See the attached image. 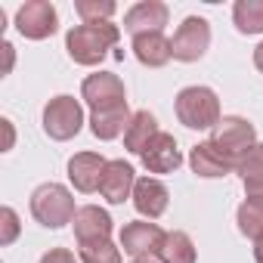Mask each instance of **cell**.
<instances>
[{"instance_id": "6da1fadb", "label": "cell", "mask_w": 263, "mask_h": 263, "mask_svg": "<svg viewBox=\"0 0 263 263\" xmlns=\"http://www.w3.org/2000/svg\"><path fill=\"white\" fill-rule=\"evenodd\" d=\"M121 41V28L111 22H81L65 34V50L71 56V62L78 65H99L108 50H115Z\"/></svg>"}, {"instance_id": "7a4b0ae2", "label": "cell", "mask_w": 263, "mask_h": 263, "mask_svg": "<svg viewBox=\"0 0 263 263\" xmlns=\"http://www.w3.org/2000/svg\"><path fill=\"white\" fill-rule=\"evenodd\" d=\"M174 111L189 130H214L220 124V99L211 87H183L174 99Z\"/></svg>"}, {"instance_id": "3957f363", "label": "cell", "mask_w": 263, "mask_h": 263, "mask_svg": "<svg viewBox=\"0 0 263 263\" xmlns=\"http://www.w3.org/2000/svg\"><path fill=\"white\" fill-rule=\"evenodd\" d=\"M74 214H78L74 195L62 183H44L31 192V217L44 229H62L74 223Z\"/></svg>"}, {"instance_id": "277c9868", "label": "cell", "mask_w": 263, "mask_h": 263, "mask_svg": "<svg viewBox=\"0 0 263 263\" xmlns=\"http://www.w3.org/2000/svg\"><path fill=\"white\" fill-rule=\"evenodd\" d=\"M81 127H84V108L74 96L59 93L44 105V134L50 140H56V143L74 140L81 134Z\"/></svg>"}, {"instance_id": "5b68a950", "label": "cell", "mask_w": 263, "mask_h": 263, "mask_svg": "<svg viewBox=\"0 0 263 263\" xmlns=\"http://www.w3.org/2000/svg\"><path fill=\"white\" fill-rule=\"evenodd\" d=\"M211 143H214L217 149H223L229 158L241 161V158L257 146V130H254V124H251L248 118H241V115H226V118H220V124L211 130Z\"/></svg>"}, {"instance_id": "8992f818", "label": "cell", "mask_w": 263, "mask_h": 263, "mask_svg": "<svg viewBox=\"0 0 263 263\" xmlns=\"http://www.w3.org/2000/svg\"><path fill=\"white\" fill-rule=\"evenodd\" d=\"M81 99L90 105V111H108L127 105V90L115 71H93L81 84Z\"/></svg>"}, {"instance_id": "52a82bcc", "label": "cell", "mask_w": 263, "mask_h": 263, "mask_svg": "<svg viewBox=\"0 0 263 263\" xmlns=\"http://www.w3.org/2000/svg\"><path fill=\"white\" fill-rule=\"evenodd\" d=\"M164 238H167V232L158 223H152V220H134V223H124L121 226L118 245L124 248V254H130L134 260H146V257L161 254Z\"/></svg>"}, {"instance_id": "ba28073f", "label": "cell", "mask_w": 263, "mask_h": 263, "mask_svg": "<svg viewBox=\"0 0 263 263\" xmlns=\"http://www.w3.org/2000/svg\"><path fill=\"white\" fill-rule=\"evenodd\" d=\"M59 28V13L50 0H25L16 10V31L28 41H47Z\"/></svg>"}, {"instance_id": "9c48e42d", "label": "cell", "mask_w": 263, "mask_h": 263, "mask_svg": "<svg viewBox=\"0 0 263 263\" xmlns=\"http://www.w3.org/2000/svg\"><path fill=\"white\" fill-rule=\"evenodd\" d=\"M211 47V22L201 16L183 19L174 34V59L177 62H198Z\"/></svg>"}, {"instance_id": "30bf717a", "label": "cell", "mask_w": 263, "mask_h": 263, "mask_svg": "<svg viewBox=\"0 0 263 263\" xmlns=\"http://www.w3.org/2000/svg\"><path fill=\"white\" fill-rule=\"evenodd\" d=\"M171 19V10L161 0H140L124 13V31L130 37H140V34H164V25Z\"/></svg>"}, {"instance_id": "8fae6325", "label": "cell", "mask_w": 263, "mask_h": 263, "mask_svg": "<svg viewBox=\"0 0 263 263\" xmlns=\"http://www.w3.org/2000/svg\"><path fill=\"white\" fill-rule=\"evenodd\" d=\"M189 167H192V174L201 177V180H220V177L232 174V171L238 167V161L229 158L223 149H217L211 140H204V143L192 146V152H189Z\"/></svg>"}, {"instance_id": "7c38bea8", "label": "cell", "mask_w": 263, "mask_h": 263, "mask_svg": "<svg viewBox=\"0 0 263 263\" xmlns=\"http://www.w3.org/2000/svg\"><path fill=\"white\" fill-rule=\"evenodd\" d=\"M134 186H137V171L134 164H127L124 158H115L105 164L102 183H99V195L108 204H124L127 198H134Z\"/></svg>"}, {"instance_id": "4fadbf2b", "label": "cell", "mask_w": 263, "mask_h": 263, "mask_svg": "<svg viewBox=\"0 0 263 263\" xmlns=\"http://www.w3.org/2000/svg\"><path fill=\"white\" fill-rule=\"evenodd\" d=\"M74 238L78 245H93V241H108L111 238V217L99 204H84L74 214Z\"/></svg>"}, {"instance_id": "5bb4252c", "label": "cell", "mask_w": 263, "mask_h": 263, "mask_svg": "<svg viewBox=\"0 0 263 263\" xmlns=\"http://www.w3.org/2000/svg\"><path fill=\"white\" fill-rule=\"evenodd\" d=\"M140 161H143V167H146L149 174H174V171L183 164V155H180L177 140L161 130V134L146 146V152L140 155Z\"/></svg>"}, {"instance_id": "9a60e30c", "label": "cell", "mask_w": 263, "mask_h": 263, "mask_svg": "<svg viewBox=\"0 0 263 263\" xmlns=\"http://www.w3.org/2000/svg\"><path fill=\"white\" fill-rule=\"evenodd\" d=\"M105 158L96 152H78L68 158V180L78 192H96L105 174Z\"/></svg>"}, {"instance_id": "2e32d148", "label": "cell", "mask_w": 263, "mask_h": 263, "mask_svg": "<svg viewBox=\"0 0 263 263\" xmlns=\"http://www.w3.org/2000/svg\"><path fill=\"white\" fill-rule=\"evenodd\" d=\"M167 201H171V192H167V186L158 177H140L137 180V186H134V208L140 211V217L158 220L167 211Z\"/></svg>"}, {"instance_id": "e0dca14e", "label": "cell", "mask_w": 263, "mask_h": 263, "mask_svg": "<svg viewBox=\"0 0 263 263\" xmlns=\"http://www.w3.org/2000/svg\"><path fill=\"white\" fill-rule=\"evenodd\" d=\"M130 50H134L137 62L146 65V68H161V65H167L174 59V41L164 37L161 31L158 34H140V37H134Z\"/></svg>"}, {"instance_id": "ac0fdd59", "label": "cell", "mask_w": 263, "mask_h": 263, "mask_svg": "<svg viewBox=\"0 0 263 263\" xmlns=\"http://www.w3.org/2000/svg\"><path fill=\"white\" fill-rule=\"evenodd\" d=\"M161 134L158 130V121H155V115L152 111H134V118H130V124H127V130H124V149L130 152V155H143L146 152V146L155 140Z\"/></svg>"}, {"instance_id": "d6986e66", "label": "cell", "mask_w": 263, "mask_h": 263, "mask_svg": "<svg viewBox=\"0 0 263 263\" xmlns=\"http://www.w3.org/2000/svg\"><path fill=\"white\" fill-rule=\"evenodd\" d=\"M130 118H134V111H130L127 105L108 108V111H93V115H90V130H93L96 140L108 143V140H118V137L124 134L127 124H130Z\"/></svg>"}, {"instance_id": "ffe728a7", "label": "cell", "mask_w": 263, "mask_h": 263, "mask_svg": "<svg viewBox=\"0 0 263 263\" xmlns=\"http://www.w3.org/2000/svg\"><path fill=\"white\" fill-rule=\"evenodd\" d=\"M232 22L238 34H263V0H235Z\"/></svg>"}, {"instance_id": "44dd1931", "label": "cell", "mask_w": 263, "mask_h": 263, "mask_svg": "<svg viewBox=\"0 0 263 263\" xmlns=\"http://www.w3.org/2000/svg\"><path fill=\"white\" fill-rule=\"evenodd\" d=\"M161 263H195V245H192V238L183 232V229H174V232H167V238H164V245H161Z\"/></svg>"}, {"instance_id": "7402d4cb", "label": "cell", "mask_w": 263, "mask_h": 263, "mask_svg": "<svg viewBox=\"0 0 263 263\" xmlns=\"http://www.w3.org/2000/svg\"><path fill=\"white\" fill-rule=\"evenodd\" d=\"M81 263H121V245L108 241H93V245H78Z\"/></svg>"}, {"instance_id": "603a6c76", "label": "cell", "mask_w": 263, "mask_h": 263, "mask_svg": "<svg viewBox=\"0 0 263 263\" xmlns=\"http://www.w3.org/2000/svg\"><path fill=\"white\" fill-rule=\"evenodd\" d=\"M235 223H238V232L248 235L251 241L263 235V211L254 208V204H248V201L238 204V211H235Z\"/></svg>"}, {"instance_id": "cb8c5ba5", "label": "cell", "mask_w": 263, "mask_h": 263, "mask_svg": "<svg viewBox=\"0 0 263 263\" xmlns=\"http://www.w3.org/2000/svg\"><path fill=\"white\" fill-rule=\"evenodd\" d=\"M74 10H78L81 22H108L118 7L111 4V0H78Z\"/></svg>"}, {"instance_id": "d4e9b609", "label": "cell", "mask_w": 263, "mask_h": 263, "mask_svg": "<svg viewBox=\"0 0 263 263\" xmlns=\"http://www.w3.org/2000/svg\"><path fill=\"white\" fill-rule=\"evenodd\" d=\"M235 174L241 177V183H260L263 180V143H257L235 167Z\"/></svg>"}, {"instance_id": "484cf974", "label": "cell", "mask_w": 263, "mask_h": 263, "mask_svg": "<svg viewBox=\"0 0 263 263\" xmlns=\"http://www.w3.org/2000/svg\"><path fill=\"white\" fill-rule=\"evenodd\" d=\"M19 214L13 211V208H4V211H0V245H13L16 238H19Z\"/></svg>"}, {"instance_id": "4316f807", "label": "cell", "mask_w": 263, "mask_h": 263, "mask_svg": "<svg viewBox=\"0 0 263 263\" xmlns=\"http://www.w3.org/2000/svg\"><path fill=\"white\" fill-rule=\"evenodd\" d=\"M41 263H81V257H74L68 248H50L41 257Z\"/></svg>"}, {"instance_id": "83f0119b", "label": "cell", "mask_w": 263, "mask_h": 263, "mask_svg": "<svg viewBox=\"0 0 263 263\" xmlns=\"http://www.w3.org/2000/svg\"><path fill=\"white\" fill-rule=\"evenodd\" d=\"M245 201L263 211V180L260 183H245Z\"/></svg>"}, {"instance_id": "f1b7e54d", "label": "cell", "mask_w": 263, "mask_h": 263, "mask_svg": "<svg viewBox=\"0 0 263 263\" xmlns=\"http://www.w3.org/2000/svg\"><path fill=\"white\" fill-rule=\"evenodd\" d=\"M4 56H7V62H4V74H10V71H13V59H16L13 44H4Z\"/></svg>"}, {"instance_id": "f546056e", "label": "cell", "mask_w": 263, "mask_h": 263, "mask_svg": "<svg viewBox=\"0 0 263 263\" xmlns=\"http://www.w3.org/2000/svg\"><path fill=\"white\" fill-rule=\"evenodd\" d=\"M0 124H4V130H7V149H4V152H10V149H13V140H16V134H13V124H10L7 118L0 121Z\"/></svg>"}, {"instance_id": "4dcf8cb0", "label": "cell", "mask_w": 263, "mask_h": 263, "mask_svg": "<svg viewBox=\"0 0 263 263\" xmlns=\"http://www.w3.org/2000/svg\"><path fill=\"white\" fill-rule=\"evenodd\" d=\"M254 65H257V71L263 74V41L254 47Z\"/></svg>"}, {"instance_id": "1f68e13d", "label": "cell", "mask_w": 263, "mask_h": 263, "mask_svg": "<svg viewBox=\"0 0 263 263\" xmlns=\"http://www.w3.org/2000/svg\"><path fill=\"white\" fill-rule=\"evenodd\" d=\"M254 260H257V263H263V235H260V238H254Z\"/></svg>"}, {"instance_id": "d6a6232c", "label": "cell", "mask_w": 263, "mask_h": 263, "mask_svg": "<svg viewBox=\"0 0 263 263\" xmlns=\"http://www.w3.org/2000/svg\"><path fill=\"white\" fill-rule=\"evenodd\" d=\"M130 263H158L155 257H146V260H130Z\"/></svg>"}]
</instances>
